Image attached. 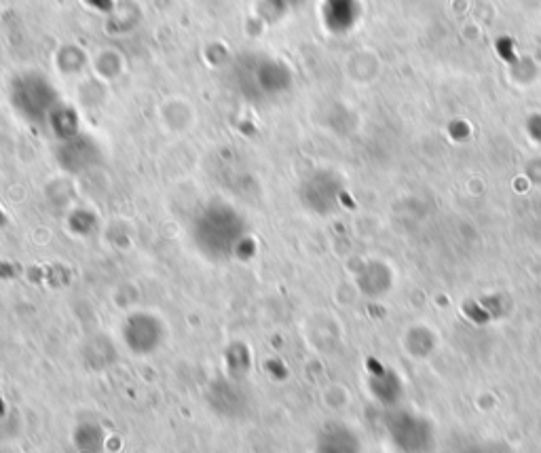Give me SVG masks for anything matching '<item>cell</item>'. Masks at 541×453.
Returning <instances> with one entry per match:
<instances>
[{"label": "cell", "instance_id": "1", "mask_svg": "<svg viewBox=\"0 0 541 453\" xmlns=\"http://www.w3.org/2000/svg\"><path fill=\"white\" fill-rule=\"evenodd\" d=\"M385 432L398 453H427L434 445L432 424L410 411H391L385 420Z\"/></svg>", "mask_w": 541, "mask_h": 453}, {"label": "cell", "instance_id": "2", "mask_svg": "<svg viewBox=\"0 0 541 453\" xmlns=\"http://www.w3.org/2000/svg\"><path fill=\"white\" fill-rule=\"evenodd\" d=\"M315 453H362V441L351 426L328 422L317 432Z\"/></svg>", "mask_w": 541, "mask_h": 453}, {"label": "cell", "instance_id": "3", "mask_svg": "<svg viewBox=\"0 0 541 453\" xmlns=\"http://www.w3.org/2000/svg\"><path fill=\"white\" fill-rule=\"evenodd\" d=\"M370 392L383 407L389 409H396L404 396L400 377L391 369H379L370 375Z\"/></svg>", "mask_w": 541, "mask_h": 453}, {"label": "cell", "instance_id": "4", "mask_svg": "<svg viewBox=\"0 0 541 453\" xmlns=\"http://www.w3.org/2000/svg\"><path fill=\"white\" fill-rule=\"evenodd\" d=\"M208 401H210V407L218 415H225V418H239V415H244L248 409V396L241 394L237 388L233 390L231 396H227L225 390L212 388Z\"/></svg>", "mask_w": 541, "mask_h": 453}, {"label": "cell", "instance_id": "5", "mask_svg": "<svg viewBox=\"0 0 541 453\" xmlns=\"http://www.w3.org/2000/svg\"><path fill=\"white\" fill-rule=\"evenodd\" d=\"M74 445L85 453H98L102 449V432L98 426L83 424L74 432Z\"/></svg>", "mask_w": 541, "mask_h": 453}, {"label": "cell", "instance_id": "6", "mask_svg": "<svg viewBox=\"0 0 541 453\" xmlns=\"http://www.w3.org/2000/svg\"><path fill=\"white\" fill-rule=\"evenodd\" d=\"M470 453H512V451L508 445H503V443H482V445L472 447Z\"/></svg>", "mask_w": 541, "mask_h": 453}]
</instances>
